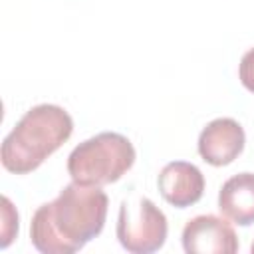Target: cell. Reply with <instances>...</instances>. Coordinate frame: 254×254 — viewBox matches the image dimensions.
Masks as SVG:
<instances>
[{"label":"cell","mask_w":254,"mask_h":254,"mask_svg":"<svg viewBox=\"0 0 254 254\" xmlns=\"http://www.w3.org/2000/svg\"><path fill=\"white\" fill-rule=\"evenodd\" d=\"M109 198L97 185L69 183L30 222V240L44 254H73L95 238L107 218Z\"/></svg>","instance_id":"obj_1"},{"label":"cell","mask_w":254,"mask_h":254,"mask_svg":"<svg viewBox=\"0 0 254 254\" xmlns=\"http://www.w3.org/2000/svg\"><path fill=\"white\" fill-rule=\"evenodd\" d=\"M71 131L73 119L64 107L52 103L32 107L2 141L4 169L16 175L32 173L69 139Z\"/></svg>","instance_id":"obj_2"},{"label":"cell","mask_w":254,"mask_h":254,"mask_svg":"<svg viewBox=\"0 0 254 254\" xmlns=\"http://www.w3.org/2000/svg\"><path fill=\"white\" fill-rule=\"evenodd\" d=\"M135 163V147L121 133H99L79 143L67 157L71 181L81 185H109L119 181Z\"/></svg>","instance_id":"obj_3"},{"label":"cell","mask_w":254,"mask_h":254,"mask_svg":"<svg viewBox=\"0 0 254 254\" xmlns=\"http://www.w3.org/2000/svg\"><path fill=\"white\" fill-rule=\"evenodd\" d=\"M167 216L149 198H139L133 206L123 200L117 218V238L131 254H149L159 250L167 240Z\"/></svg>","instance_id":"obj_4"},{"label":"cell","mask_w":254,"mask_h":254,"mask_svg":"<svg viewBox=\"0 0 254 254\" xmlns=\"http://www.w3.org/2000/svg\"><path fill=\"white\" fill-rule=\"evenodd\" d=\"M183 248L187 254H234L238 250V236L228 220L200 214L185 224Z\"/></svg>","instance_id":"obj_5"},{"label":"cell","mask_w":254,"mask_h":254,"mask_svg":"<svg viewBox=\"0 0 254 254\" xmlns=\"http://www.w3.org/2000/svg\"><path fill=\"white\" fill-rule=\"evenodd\" d=\"M244 129L230 117L210 121L198 135V153L212 167L230 165L244 149Z\"/></svg>","instance_id":"obj_6"},{"label":"cell","mask_w":254,"mask_h":254,"mask_svg":"<svg viewBox=\"0 0 254 254\" xmlns=\"http://www.w3.org/2000/svg\"><path fill=\"white\" fill-rule=\"evenodd\" d=\"M157 185L163 198L177 208H187L198 202L204 192V177L200 169L187 161L165 165L159 173Z\"/></svg>","instance_id":"obj_7"},{"label":"cell","mask_w":254,"mask_h":254,"mask_svg":"<svg viewBox=\"0 0 254 254\" xmlns=\"http://www.w3.org/2000/svg\"><path fill=\"white\" fill-rule=\"evenodd\" d=\"M220 212L240 224L248 226L254 222V173H238L230 177L218 192Z\"/></svg>","instance_id":"obj_8"},{"label":"cell","mask_w":254,"mask_h":254,"mask_svg":"<svg viewBox=\"0 0 254 254\" xmlns=\"http://www.w3.org/2000/svg\"><path fill=\"white\" fill-rule=\"evenodd\" d=\"M16 234H18V212L12 206L10 198L2 196V240H0V246L6 248L14 240Z\"/></svg>","instance_id":"obj_9"},{"label":"cell","mask_w":254,"mask_h":254,"mask_svg":"<svg viewBox=\"0 0 254 254\" xmlns=\"http://www.w3.org/2000/svg\"><path fill=\"white\" fill-rule=\"evenodd\" d=\"M238 73H240V81L242 85L254 93V48L248 50L242 60H240V67H238Z\"/></svg>","instance_id":"obj_10"},{"label":"cell","mask_w":254,"mask_h":254,"mask_svg":"<svg viewBox=\"0 0 254 254\" xmlns=\"http://www.w3.org/2000/svg\"><path fill=\"white\" fill-rule=\"evenodd\" d=\"M250 250H252V254H254V244H252V248H250Z\"/></svg>","instance_id":"obj_11"}]
</instances>
